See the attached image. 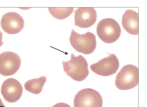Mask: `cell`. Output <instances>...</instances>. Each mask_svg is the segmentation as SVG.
<instances>
[{
  "mask_svg": "<svg viewBox=\"0 0 147 107\" xmlns=\"http://www.w3.org/2000/svg\"><path fill=\"white\" fill-rule=\"evenodd\" d=\"M71 59L63 61V70L65 73L74 80L81 81L88 75V64L85 58L81 55L76 57L73 54Z\"/></svg>",
  "mask_w": 147,
  "mask_h": 107,
  "instance_id": "6da1fadb",
  "label": "cell"
},
{
  "mask_svg": "<svg viewBox=\"0 0 147 107\" xmlns=\"http://www.w3.org/2000/svg\"><path fill=\"white\" fill-rule=\"evenodd\" d=\"M69 40L71 45L75 50L85 54H91L96 47V36L94 34L90 32L80 34L73 29Z\"/></svg>",
  "mask_w": 147,
  "mask_h": 107,
  "instance_id": "7a4b0ae2",
  "label": "cell"
},
{
  "mask_svg": "<svg viewBox=\"0 0 147 107\" xmlns=\"http://www.w3.org/2000/svg\"><path fill=\"white\" fill-rule=\"evenodd\" d=\"M97 34L103 42L111 43L119 37L121 30L119 23L115 20L106 18L101 20L96 27Z\"/></svg>",
  "mask_w": 147,
  "mask_h": 107,
  "instance_id": "3957f363",
  "label": "cell"
},
{
  "mask_svg": "<svg viewBox=\"0 0 147 107\" xmlns=\"http://www.w3.org/2000/svg\"><path fill=\"white\" fill-rule=\"evenodd\" d=\"M138 83V68L132 64L123 66L117 74L115 80L116 87L123 90L134 88Z\"/></svg>",
  "mask_w": 147,
  "mask_h": 107,
  "instance_id": "277c9868",
  "label": "cell"
},
{
  "mask_svg": "<svg viewBox=\"0 0 147 107\" xmlns=\"http://www.w3.org/2000/svg\"><path fill=\"white\" fill-rule=\"evenodd\" d=\"M102 99L99 93L90 88L79 91L74 101L75 107H102Z\"/></svg>",
  "mask_w": 147,
  "mask_h": 107,
  "instance_id": "5b68a950",
  "label": "cell"
},
{
  "mask_svg": "<svg viewBox=\"0 0 147 107\" xmlns=\"http://www.w3.org/2000/svg\"><path fill=\"white\" fill-rule=\"evenodd\" d=\"M119 65L117 58L115 54H112L91 65L90 68L96 74L106 77L115 73L119 68Z\"/></svg>",
  "mask_w": 147,
  "mask_h": 107,
  "instance_id": "8992f818",
  "label": "cell"
},
{
  "mask_svg": "<svg viewBox=\"0 0 147 107\" xmlns=\"http://www.w3.org/2000/svg\"><path fill=\"white\" fill-rule=\"evenodd\" d=\"M21 64L20 57L17 54L10 51L0 54V74L5 76L14 74Z\"/></svg>",
  "mask_w": 147,
  "mask_h": 107,
  "instance_id": "52a82bcc",
  "label": "cell"
},
{
  "mask_svg": "<svg viewBox=\"0 0 147 107\" xmlns=\"http://www.w3.org/2000/svg\"><path fill=\"white\" fill-rule=\"evenodd\" d=\"M1 26L3 30L9 34L19 33L24 27V20L19 14L10 12L3 15L1 19Z\"/></svg>",
  "mask_w": 147,
  "mask_h": 107,
  "instance_id": "ba28073f",
  "label": "cell"
},
{
  "mask_svg": "<svg viewBox=\"0 0 147 107\" xmlns=\"http://www.w3.org/2000/svg\"><path fill=\"white\" fill-rule=\"evenodd\" d=\"M23 87L16 79L9 78L3 83L1 87V93L6 101L15 102L21 98L23 92Z\"/></svg>",
  "mask_w": 147,
  "mask_h": 107,
  "instance_id": "9c48e42d",
  "label": "cell"
},
{
  "mask_svg": "<svg viewBox=\"0 0 147 107\" xmlns=\"http://www.w3.org/2000/svg\"><path fill=\"white\" fill-rule=\"evenodd\" d=\"M75 25L82 28H89L95 23L97 13L93 7H79L74 11Z\"/></svg>",
  "mask_w": 147,
  "mask_h": 107,
  "instance_id": "30bf717a",
  "label": "cell"
},
{
  "mask_svg": "<svg viewBox=\"0 0 147 107\" xmlns=\"http://www.w3.org/2000/svg\"><path fill=\"white\" fill-rule=\"evenodd\" d=\"M138 14L131 9L126 10L123 15L122 24L123 28L128 33L138 35L139 33Z\"/></svg>",
  "mask_w": 147,
  "mask_h": 107,
  "instance_id": "8fae6325",
  "label": "cell"
},
{
  "mask_svg": "<svg viewBox=\"0 0 147 107\" xmlns=\"http://www.w3.org/2000/svg\"><path fill=\"white\" fill-rule=\"evenodd\" d=\"M47 81L46 77L42 76L27 81L24 84L25 89L28 92L35 94L40 93Z\"/></svg>",
  "mask_w": 147,
  "mask_h": 107,
  "instance_id": "7c38bea8",
  "label": "cell"
},
{
  "mask_svg": "<svg viewBox=\"0 0 147 107\" xmlns=\"http://www.w3.org/2000/svg\"><path fill=\"white\" fill-rule=\"evenodd\" d=\"M74 8H49L51 15L55 18L60 20L68 17L73 12Z\"/></svg>",
  "mask_w": 147,
  "mask_h": 107,
  "instance_id": "4fadbf2b",
  "label": "cell"
}]
</instances>
